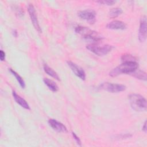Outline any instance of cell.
<instances>
[{
	"instance_id": "cell-1",
	"label": "cell",
	"mask_w": 147,
	"mask_h": 147,
	"mask_svg": "<svg viewBox=\"0 0 147 147\" xmlns=\"http://www.w3.org/2000/svg\"><path fill=\"white\" fill-rule=\"evenodd\" d=\"M138 67L137 62H123L121 64L113 69L109 73L111 77H115L123 74H131Z\"/></svg>"
},
{
	"instance_id": "cell-2",
	"label": "cell",
	"mask_w": 147,
	"mask_h": 147,
	"mask_svg": "<svg viewBox=\"0 0 147 147\" xmlns=\"http://www.w3.org/2000/svg\"><path fill=\"white\" fill-rule=\"evenodd\" d=\"M131 107L137 111L146 110V100L142 95L138 94H131L128 96Z\"/></svg>"
},
{
	"instance_id": "cell-3",
	"label": "cell",
	"mask_w": 147,
	"mask_h": 147,
	"mask_svg": "<svg viewBox=\"0 0 147 147\" xmlns=\"http://www.w3.org/2000/svg\"><path fill=\"white\" fill-rule=\"evenodd\" d=\"M75 30L77 33L82 35L85 39L90 41H92L93 42H97L102 39V37L98 34L97 32L87 27L78 26L76 27Z\"/></svg>"
},
{
	"instance_id": "cell-4",
	"label": "cell",
	"mask_w": 147,
	"mask_h": 147,
	"mask_svg": "<svg viewBox=\"0 0 147 147\" xmlns=\"http://www.w3.org/2000/svg\"><path fill=\"white\" fill-rule=\"evenodd\" d=\"M86 48L94 54L101 56L109 53L113 49V47L108 44L99 45L97 43H92L87 45Z\"/></svg>"
},
{
	"instance_id": "cell-5",
	"label": "cell",
	"mask_w": 147,
	"mask_h": 147,
	"mask_svg": "<svg viewBox=\"0 0 147 147\" xmlns=\"http://www.w3.org/2000/svg\"><path fill=\"white\" fill-rule=\"evenodd\" d=\"M99 88L110 92H119L125 90L126 86L121 84H114L105 82L99 86Z\"/></svg>"
},
{
	"instance_id": "cell-6",
	"label": "cell",
	"mask_w": 147,
	"mask_h": 147,
	"mask_svg": "<svg viewBox=\"0 0 147 147\" xmlns=\"http://www.w3.org/2000/svg\"><path fill=\"white\" fill-rule=\"evenodd\" d=\"M28 13L33 26L34 27V28L37 31H38L39 33H41L42 30L39 24V22L37 18V16L35 8L33 5V4L29 3L28 6Z\"/></svg>"
},
{
	"instance_id": "cell-7",
	"label": "cell",
	"mask_w": 147,
	"mask_h": 147,
	"mask_svg": "<svg viewBox=\"0 0 147 147\" xmlns=\"http://www.w3.org/2000/svg\"><path fill=\"white\" fill-rule=\"evenodd\" d=\"M146 17L142 16L140 20V24L138 31V40L141 42H143L146 38Z\"/></svg>"
},
{
	"instance_id": "cell-8",
	"label": "cell",
	"mask_w": 147,
	"mask_h": 147,
	"mask_svg": "<svg viewBox=\"0 0 147 147\" xmlns=\"http://www.w3.org/2000/svg\"><path fill=\"white\" fill-rule=\"evenodd\" d=\"M67 64L76 76L83 80L86 79V73L82 68L71 61H68Z\"/></svg>"
},
{
	"instance_id": "cell-9",
	"label": "cell",
	"mask_w": 147,
	"mask_h": 147,
	"mask_svg": "<svg viewBox=\"0 0 147 147\" xmlns=\"http://www.w3.org/2000/svg\"><path fill=\"white\" fill-rule=\"evenodd\" d=\"M48 124L55 131L59 133H66L68 131L66 126L61 122L57 121L55 119H49L48 120Z\"/></svg>"
},
{
	"instance_id": "cell-10",
	"label": "cell",
	"mask_w": 147,
	"mask_h": 147,
	"mask_svg": "<svg viewBox=\"0 0 147 147\" xmlns=\"http://www.w3.org/2000/svg\"><path fill=\"white\" fill-rule=\"evenodd\" d=\"M78 14L80 18L89 22H92L96 17L95 12L91 10H81L79 11Z\"/></svg>"
},
{
	"instance_id": "cell-11",
	"label": "cell",
	"mask_w": 147,
	"mask_h": 147,
	"mask_svg": "<svg viewBox=\"0 0 147 147\" xmlns=\"http://www.w3.org/2000/svg\"><path fill=\"white\" fill-rule=\"evenodd\" d=\"M106 28L113 30H124L126 28V25L122 21L114 20L108 23L106 25Z\"/></svg>"
},
{
	"instance_id": "cell-12",
	"label": "cell",
	"mask_w": 147,
	"mask_h": 147,
	"mask_svg": "<svg viewBox=\"0 0 147 147\" xmlns=\"http://www.w3.org/2000/svg\"><path fill=\"white\" fill-rule=\"evenodd\" d=\"M12 95L13 96L14 99L15 101L21 107L23 108L26 109V110H30V107L28 102L22 97H21L19 95H18L14 91L12 92Z\"/></svg>"
},
{
	"instance_id": "cell-13",
	"label": "cell",
	"mask_w": 147,
	"mask_h": 147,
	"mask_svg": "<svg viewBox=\"0 0 147 147\" xmlns=\"http://www.w3.org/2000/svg\"><path fill=\"white\" fill-rule=\"evenodd\" d=\"M44 83V84L48 87V88L49 90H51L53 92H56L58 91L59 90V87L57 85V84L53 81L51 79H48V78H44L43 79Z\"/></svg>"
},
{
	"instance_id": "cell-14",
	"label": "cell",
	"mask_w": 147,
	"mask_h": 147,
	"mask_svg": "<svg viewBox=\"0 0 147 147\" xmlns=\"http://www.w3.org/2000/svg\"><path fill=\"white\" fill-rule=\"evenodd\" d=\"M43 68H44L45 72L46 74H47L48 75L51 76V77L55 78V79H56L59 81L60 80V78H59L58 74L52 68L49 67L47 64H45L43 66Z\"/></svg>"
},
{
	"instance_id": "cell-15",
	"label": "cell",
	"mask_w": 147,
	"mask_h": 147,
	"mask_svg": "<svg viewBox=\"0 0 147 147\" xmlns=\"http://www.w3.org/2000/svg\"><path fill=\"white\" fill-rule=\"evenodd\" d=\"M9 71L11 73V74L13 75H14V76L16 78V80L18 81V82L19 84L20 85V86L21 87V88H24L25 87V81L23 79V78L18 73H17L15 71H14L11 68H9Z\"/></svg>"
},
{
	"instance_id": "cell-16",
	"label": "cell",
	"mask_w": 147,
	"mask_h": 147,
	"mask_svg": "<svg viewBox=\"0 0 147 147\" xmlns=\"http://www.w3.org/2000/svg\"><path fill=\"white\" fill-rule=\"evenodd\" d=\"M130 74L132 76H133L134 77L136 78L137 79H140L142 80H144V81L146 80V72H145L142 71H141V70L137 71V69H136V71H134Z\"/></svg>"
},
{
	"instance_id": "cell-17",
	"label": "cell",
	"mask_w": 147,
	"mask_h": 147,
	"mask_svg": "<svg viewBox=\"0 0 147 147\" xmlns=\"http://www.w3.org/2000/svg\"><path fill=\"white\" fill-rule=\"evenodd\" d=\"M122 13V10L119 7L113 8L110 10L109 11V16L110 18H114L119 16L120 14Z\"/></svg>"
},
{
	"instance_id": "cell-18",
	"label": "cell",
	"mask_w": 147,
	"mask_h": 147,
	"mask_svg": "<svg viewBox=\"0 0 147 147\" xmlns=\"http://www.w3.org/2000/svg\"><path fill=\"white\" fill-rule=\"evenodd\" d=\"M121 60L123 62H137V59L130 54H124L121 57Z\"/></svg>"
},
{
	"instance_id": "cell-19",
	"label": "cell",
	"mask_w": 147,
	"mask_h": 147,
	"mask_svg": "<svg viewBox=\"0 0 147 147\" xmlns=\"http://www.w3.org/2000/svg\"><path fill=\"white\" fill-rule=\"evenodd\" d=\"M98 3H99L100 4L106 5H113L115 3V1L113 0H101V1H98Z\"/></svg>"
},
{
	"instance_id": "cell-20",
	"label": "cell",
	"mask_w": 147,
	"mask_h": 147,
	"mask_svg": "<svg viewBox=\"0 0 147 147\" xmlns=\"http://www.w3.org/2000/svg\"><path fill=\"white\" fill-rule=\"evenodd\" d=\"M72 136L74 137V139L75 140L76 142L77 143V144L79 146H81L82 145V142H81V140H80L79 137L74 133V132H72Z\"/></svg>"
},
{
	"instance_id": "cell-21",
	"label": "cell",
	"mask_w": 147,
	"mask_h": 147,
	"mask_svg": "<svg viewBox=\"0 0 147 147\" xmlns=\"http://www.w3.org/2000/svg\"><path fill=\"white\" fill-rule=\"evenodd\" d=\"M5 53L2 51H0V59L1 61H3L5 59Z\"/></svg>"
},
{
	"instance_id": "cell-22",
	"label": "cell",
	"mask_w": 147,
	"mask_h": 147,
	"mask_svg": "<svg viewBox=\"0 0 147 147\" xmlns=\"http://www.w3.org/2000/svg\"><path fill=\"white\" fill-rule=\"evenodd\" d=\"M142 130L145 133H146V130H147V128H146V121H145L144 123V126H142Z\"/></svg>"
},
{
	"instance_id": "cell-23",
	"label": "cell",
	"mask_w": 147,
	"mask_h": 147,
	"mask_svg": "<svg viewBox=\"0 0 147 147\" xmlns=\"http://www.w3.org/2000/svg\"><path fill=\"white\" fill-rule=\"evenodd\" d=\"M12 33H13V36H14L15 37H17V35H18V32H17V30H16V29H14V30H13V32H12Z\"/></svg>"
}]
</instances>
